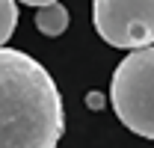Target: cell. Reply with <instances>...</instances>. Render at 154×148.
I'll return each instance as SVG.
<instances>
[{"label":"cell","mask_w":154,"mask_h":148,"mask_svg":"<svg viewBox=\"0 0 154 148\" xmlns=\"http://www.w3.org/2000/svg\"><path fill=\"white\" fill-rule=\"evenodd\" d=\"M92 24L107 45L142 51L154 45V0H92Z\"/></svg>","instance_id":"cell-3"},{"label":"cell","mask_w":154,"mask_h":148,"mask_svg":"<svg viewBox=\"0 0 154 148\" xmlns=\"http://www.w3.org/2000/svg\"><path fill=\"white\" fill-rule=\"evenodd\" d=\"M36 30L45 36H62L68 30V9L62 3H51V6H42L36 9Z\"/></svg>","instance_id":"cell-4"},{"label":"cell","mask_w":154,"mask_h":148,"mask_svg":"<svg viewBox=\"0 0 154 148\" xmlns=\"http://www.w3.org/2000/svg\"><path fill=\"white\" fill-rule=\"evenodd\" d=\"M18 27V6L15 0H0V48H6V42L12 39Z\"/></svg>","instance_id":"cell-5"},{"label":"cell","mask_w":154,"mask_h":148,"mask_svg":"<svg viewBox=\"0 0 154 148\" xmlns=\"http://www.w3.org/2000/svg\"><path fill=\"white\" fill-rule=\"evenodd\" d=\"M65 110L48 68L24 51L0 48V148H57Z\"/></svg>","instance_id":"cell-1"},{"label":"cell","mask_w":154,"mask_h":148,"mask_svg":"<svg viewBox=\"0 0 154 148\" xmlns=\"http://www.w3.org/2000/svg\"><path fill=\"white\" fill-rule=\"evenodd\" d=\"M110 104L128 130L154 139V45L131 51L116 65Z\"/></svg>","instance_id":"cell-2"},{"label":"cell","mask_w":154,"mask_h":148,"mask_svg":"<svg viewBox=\"0 0 154 148\" xmlns=\"http://www.w3.org/2000/svg\"><path fill=\"white\" fill-rule=\"evenodd\" d=\"M86 104H89L92 110H101V107H104V95L101 92H89L86 95Z\"/></svg>","instance_id":"cell-6"},{"label":"cell","mask_w":154,"mask_h":148,"mask_svg":"<svg viewBox=\"0 0 154 148\" xmlns=\"http://www.w3.org/2000/svg\"><path fill=\"white\" fill-rule=\"evenodd\" d=\"M18 3H27V6H36V9H42V6H51V3H59V0H18Z\"/></svg>","instance_id":"cell-7"}]
</instances>
